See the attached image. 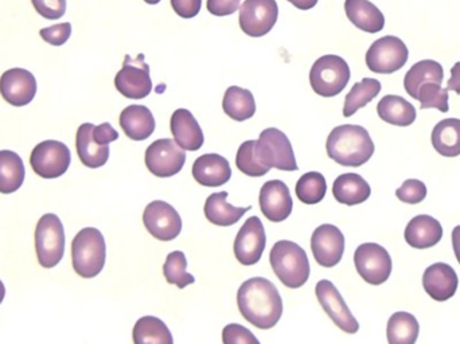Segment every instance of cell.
I'll return each instance as SVG.
<instances>
[{"label": "cell", "mask_w": 460, "mask_h": 344, "mask_svg": "<svg viewBox=\"0 0 460 344\" xmlns=\"http://www.w3.org/2000/svg\"><path fill=\"white\" fill-rule=\"evenodd\" d=\"M237 304L243 319L260 330L273 329L283 315L280 294L264 278L246 280L238 289Z\"/></svg>", "instance_id": "6da1fadb"}, {"label": "cell", "mask_w": 460, "mask_h": 344, "mask_svg": "<svg viewBox=\"0 0 460 344\" xmlns=\"http://www.w3.org/2000/svg\"><path fill=\"white\" fill-rule=\"evenodd\" d=\"M326 151L329 158L341 166L361 167L375 154V143L364 127L343 124L330 132Z\"/></svg>", "instance_id": "7a4b0ae2"}, {"label": "cell", "mask_w": 460, "mask_h": 344, "mask_svg": "<svg viewBox=\"0 0 460 344\" xmlns=\"http://www.w3.org/2000/svg\"><path fill=\"white\" fill-rule=\"evenodd\" d=\"M270 261L273 272L287 288H300L310 278L307 253L292 241H278L270 251Z\"/></svg>", "instance_id": "3957f363"}, {"label": "cell", "mask_w": 460, "mask_h": 344, "mask_svg": "<svg viewBox=\"0 0 460 344\" xmlns=\"http://www.w3.org/2000/svg\"><path fill=\"white\" fill-rule=\"evenodd\" d=\"M107 245L96 227L80 230L72 243L73 269L84 278H93L104 269Z\"/></svg>", "instance_id": "277c9868"}, {"label": "cell", "mask_w": 460, "mask_h": 344, "mask_svg": "<svg viewBox=\"0 0 460 344\" xmlns=\"http://www.w3.org/2000/svg\"><path fill=\"white\" fill-rule=\"evenodd\" d=\"M350 81V67L342 57L327 54L314 62L310 72L313 91L321 97L342 93Z\"/></svg>", "instance_id": "5b68a950"}, {"label": "cell", "mask_w": 460, "mask_h": 344, "mask_svg": "<svg viewBox=\"0 0 460 344\" xmlns=\"http://www.w3.org/2000/svg\"><path fill=\"white\" fill-rule=\"evenodd\" d=\"M35 251L38 262L46 269L57 267L64 259L65 230L56 214H45L35 227Z\"/></svg>", "instance_id": "8992f818"}, {"label": "cell", "mask_w": 460, "mask_h": 344, "mask_svg": "<svg viewBox=\"0 0 460 344\" xmlns=\"http://www.w3.org/2000/svg\"><path fill=\"white\" fill-rule=\"evenodd\" d=\"M256 158L262 166L280 172H297L294 150L287 135L278 128H267L260 134L254 147Z\"/></svg>", "instance_id": "52a82bcc"}, {"label": "cell", "mask_w": 460, "mask_h": 344, "mask_svg": "<svg viewBox=\"0 0 460 344\" xmlns=\"http://www.w3.org/2000/svg\"><path fill=\"white\" fill-rule=\"evenodd\" d=\"M410 58L407 45L400 38L386 35L372 43L367 53V65L370 72L392 75L402 69Z\"/></svg>", "instance_id": "ba28073f"}, {"label": "cell", "mask_w": 460, "mask_h": 344, "mask_svg": "<svg viewBox=\"0 0 460 344\" xmlns=\"http://www.w3.org/2000/svg\"><path fill=\"white\" fill-rule=\"evenodd\" d=\"M72 154L69 147L57 140H45L35 146L30 156L32 172L43 179H56L69 169Z\"/></svg>", "instance_id": "9c48e42d"}, {"label": "cell", "mask_w": 460, "mask_h": 344, "mask_svg": "<svg viewBox=\"0 0 460 344\" xmlns=\"http://www.w3.org/2000/svg\"><path fill=\"white\" fill-rule=\"evenodd\" d=\"M354 264L358 275L372 286H381L391 278V254L378 243L359 245L354 253Z\"/></svg>", "instance_id": "30bf717a"}, {"label": "cell", "mask_w": 460, "mask_h": 344, "mask_svg": "<svg viewBox=\"0 0 460 344\" xmlns=\"http://www.w3.org/2000/svg\"><path fill=\"white\" fill-rule=\"evenodd\" d=\"M186 153L172 139L155 140L146 150V166L158 178L177 175L185 166Z\"/></svg>", "instance_id": "8fae6325"}, {"label": "cell", "mask_w": 460, "mask_h": 344, "mask_svg": "<svg viewBox=\"0 0 460 344\" xmlns=\"http://www.w3.org/2000/svg\"><path fill=\"white\" fill-rule=\"evenodd\" d=\"M276 0H245L240 10V27L249 37L267 35L278 22Z\"/></svg>", "instance_id": "7c38bea8"}, {"label": "cell", "mask_w": 460, "mask_h": 344, "mask_svg": "<svg viewBox=\"0 0 460 344\" xmlns=\"http://www.w3.org/2000/svg\"><path fill=\"white\" fill-rule=\"evenodd\" d=\"M143 224L153 237L159 241H172L182 232V219L170 203L154 200L143 213Z\"/></svg>", "instance_id": "4fadbf2b"}, {"label": "cell", "mask_w": 460, "mask_h": 344, "mask_svg": "<svg viewBox=\"0 0 460 344\" xmlns=\"http://www.w3.org/2000/svg\"><path fill=\"white\" fill-rule=\"evenodd\" d=\"M115 86L124 97L131 100H142L153 91V81L150 77V66L143 61L140 54L137 61L126 57L123 67L116 75Z\"/></svg>", "instance_id": "5bb4252c"}, {"label": "cell", "mask_w": 460, "mask_h": 344, "mask_svg": "<svg viewBox=\"0 0 460 344\" xmlns=\"http://www.w3.org/2000/svg\"><path fill=\"white\" fill-rule=\"evenodd\" d=\"M265 243H267V237H265L264 225L260 221L259 216H251L238 230L235 237L234 245H233L235 259L245 267L257 264L264 253Z\"/></svg>", "instance_id": "9a60e30c"}, {"label": "cell", "mask_w": 460, "mask_h": 344, "mask_svg": "<svg viewBox=\"0 0 460 344\" xmlns=\"http://www.w3.org/2000/svg\"><path fill=\"white\" fill-rule=\"evenodd\" d=\"M316 297L321 303L324 313L330 316L332 323L342 330L346 334H357L359 323L346 305L345 300L341 296L340 291L329 280H321L316 284Z\"/></svg>", "instance_id": "2e32d148"}, {"label": "cell", "mask_w": 460, "mask_h": 344, "mask_svg": "<svg viewBox=\"0 0 460 344\" xmlns=\"http://www.w3.org/2000/svg\"><path fill=\"white\" fill-rule=\"evenodd\" d=\"M311 251L315 261L323 268L340 264L345 251V237L334 225L324 224L314 230Z\"/></svg>", "instance_id": "e0dca14e"}, {"label": "cell", "mask_w": 460, "mask_h": 344, "mask_svg": "<svg viewBox=\"0 0 460 344\" xmlns=\"http://www.w3.org/2000/svg\"><path fill=\"white\" fill-rule=\"evenodd\" d=\"M0 94L13 107H26L37 94V80L29 70L13 67L0 77Z\"/></svg>", "instance_id": "ac0fdd59"}, {"label": "cell", "mask_w": 460, "mask_h": 344, "mask_svg": "<svg viewBox=\"0 0 460 344\" xmlns=\"http://www.w3.org/2000/svg\"><path fill=\"white\" fill-rule=\"evenodd\" d=\"M260 208L262 216L270 222H283L291 216L294 200L288 186L284 181H268L260 190Z\"/></svg>", "instance_id": "d6986e66"}, {"label": "cell", "mask_w": 460, "mask_h": 344, "mask_svg": "<svg viewBox=\"0 0 460 344\" xmlns=\"http://www.w3.org/2000/svg\"><path fill=\"white\" fill-rule=\"evenodd\" d=\"M459 278L456 269L445 262H437L427 268L423 275L424 291L435 302H447L458 289Z\"/></svg>", "instance_id": "ffe728a7"}, {"label": "cell", "mask_w": 460, "mask_h": 344, "mask_svg": "<svg viewBox=\"0 0 460 344\" xmlns=\"http://www.w3.org/2000/svg\"><path fill=\"white\" fill-rule=\"evenodd\" d=\"M170 128L175 143L183 150L194 153L204 146V132L190 110H175L170 121Z\"/></svg>", "instance_id": "44dd1931"}, {"label": "cell", "mask_w": 460, "mask_h": 344, "mask_svg": "<svg viewBox=\"0 0 460 344\" xmlns=\"http://www.w3.org/2000/svg\"><path fill=\"white\" fill-rule=\"evenodd\" d=\"M404 237L411 248H434L442 240L443 227L434 216L423 214L408 222Z\"/></svg>", "instance_id": "7402d4cb"}, {"label": "cell", "mask_w": 460, "mask_h": 344, "mask_svg": "<svg viewBox=\"0 0 460 344\" xmlns=\"http://www.w3.org/2000/svg\"><path fill=\"white\" fill-rule=\"evenodd\" d=\"M193 176L201 186L220 187L228 183L232 178V169L224 156L207 154L194 162Z\"/></svg>", "instance_id": "603a6c76"}, {"label": "cell", "mask_w": 460, "mask_h": 344, "mask_svg": "<svg viewBox=\"0 0 460 344\" xmlns=\"http://www.w3.org/2000/svg\"><path fill=\"white\" fill-rule=\"evenodd\" d=\"M155 126L153 112L145 105H129L121 112L120 127L134 142L147 140L155 131Z\"/></svg>", "instance_id": "cb8c5ba5"}, {"label": "cell", "mask_w": 460, "mask_h": 344, "mask_svg": "<svg viewBox=\"0 0 460 344\" xmlns=\"http://www.w3.org/2000/svg\"><path fill=\"white\" fill-rule=\"evenodd\" d=\"M346 16L362 31L376 34L385 26V16L369 0H346Z\"/></svg>", "instance_id": "d4e9b609"}, {"label": "cell", "mask_w": 460, "mask_h": 344, "mask_svg": "<svg viewBox=\"0 0 460 344\" xmlns=\"http://www.w3.org/2000/svg\"><path fill=\"white\" fill-rule=\"evenodd\" d=\"M93 124L85 123L80 126L75 137L78 158L84 166L89 169H100L110 159V146H99L94 142Z\"/></svg>", "instance_id": "484cf974"}, {"label": "cell", "mask_w": 460, "mask_h": 344, "mask_svg": "<svg viewBox=\"0 0 460 344\" xmlns=\"http://www.w3.org/2000/svg\"><path fill=\"white\" fill-rule=\"evenodd\" d=\"M332 194L338 202L346 206L361 205L372 194L369 183L358 173H343L332 184Z\"/></svg>", "instance_id": "4316f807"}, {"label": "cell", "mask_w": 460, "mask_h": 344, "mask_svg": "<svg viewBox=\"0 0 460 344\" xmlns=\"http://www.w3.org/2000/svg\"><path fill=\"white\" fill-rule=\"evenodd\" d=\"M226 199H228L226 191L209 195L205 202V216L210 224L221 227L233 226L240 221L241 216H245L251 210V206L249 207H234L226 202Z\"/></svg>", "instance_id": "83f0119b"}, {"label": "cell", "mask_w": 460, "mask_h": 344, "mask_svg": "<svg viewBox=\"0 0 460 344\" xmlns=\"http://www.w3.org/2000/svg\"><path fill=\"white\" fill-rule=\"evenodd\" d=\"M381 120L396 127H408L415 123L416 110L411 102L400 96L383 97L377 105Z\"/></svg>", "instance_id": "f1b7e54d"}, {"label": "cell", "mask_w": 460, "mask_h": 344, "mask_svg": "<svg viewBox=\"0 0 460 344\" xmlns=\"http://www.w3.org/2000/svg\"><path fill=\"white\" fill-rule=\"evenodd\" d=\"M435 151L446 158L460 155V120L445 119L435 126L431 137Z\"/></svg>", "instance_id": "f546056e"}, {"label": "cell", "mask_w": 460, "mask_h": 344, "mask_svg": "<svg viewBox=\"0 0 460 344\" xmlns=\"http://www.w3.org/2000/svg\"><path fill=\"white\" fill-rule=\"evenodd\" d=\"M26 176L23 161L13 151H0V194H13L21 189Z\"/></svg>", "instance_id": "4dcf8cb0"}, {"label": "cell", "mask_w": 460, "mask_h": 344, "mask_svg": "<svg viewBox=\"0 0 460 344\" xmlns=\"http://www.w3.org/2000/svg\"><path fill=\"white\" fill-rule=\"evenodd\" d=\"M223 110L234 121L249 120L256 113L253 94L248 89L230 86L224 96Z\"/></svg>", "instance_id": "1f68e13d"}, {"label": "cell", "mask_w": 460, "mask_h": 344, "mask_svg": "<svg viewBox=\"0 0 460 344\" xmlns=\"http://www.w3.org/2000/svg\"><path fill=\"white\" fill-rule=\"evenodd\" d=\"M445 78V70L439 62L432 61V59H424V61L418 62L413 65L404 78L405 92L411 97L415 96L416 91L420 88L423 84L431 83H443Z\"/></svg>", "instance_id": "d6a6232c"}, {"label": "cell", "mask_w": 460, "mask_h": 344, "mask_svg": "<svg viewBox=\"0 0 460 344\" xmlns=\"http://www.w3.org/2000/svg\"><path fill=\"white\" fill-rule=\"evenodd\" d=\"M132 338L137 344H172V332L166 324L155 316H145L137 322L132 332Z\"/></svg>", "instance_id": "836d02e7"}, {"label": "cell", "mask_w": 460, "mask_h": 344, "mask_svg": "<svg viewBox=\"0 0 460 344\" xmlns=\"http://www.w3.org/2000/svg\"><path fill=\"white\" fill-rule=\"evenodd\" d=\"M420 334V326L415 316L408 313H396L388 322V342L391 344H413Z\"/></svg>", "instance_id": "e575fe53"}, {"label": "cell", "mask_w": 460, "mask_h": 344, "mask_svg": "<svg viewBox=\"0 0 460 344\" xmlns=\"http://www.w3.org/2000/svg\"><path fill=\"white\" fill-rule=\"evenodd\" d=\"M381 83L376 78H364L361 83L354 84L351 91L346 96L343 105V116L351 118L357 110L369 104L380 94Z\"/></svg>", "instance_id": "d590c367"}, {"label": "cell", "mask_w": 460, "mask_h": 344, "mask_svg": "<svg viewBox=\"0 0 460 344\" xmlns=\"http://www.w3.org/2000/svg\"><path fill=\"white\" fill-rule=\"evenodd\" d=\"M297 199L305 205H316L326 197L327 183L321 172H311L300 176L295 187Z\"/></svg>", "instance_id": "8d00e7d4"}, {"label": "cell", "mask_w": 460, "mask_h": 344, "mask_svg": "<svg viewBox=\"0 0 460 344\" xmlns=\"http://www.w3.org/2000/svg\"><path fill=\"white\" fill-rule=\"evenodd\" d=\"M164 273L167 283L177 286L180 289H185L190 284L196 283L194 276L188 273V259L181 251H172L167 256L164 265Z\"/></svg>", "instance_id": "74e56055"}, {"label": "cell", "mask_w": 460, "mask_h": 344, "mask_svg": "<svg viewBox=\"0 0 460 344\" xmlns=\"http://www.w3.org/2000/svg\"><path fill=\"white\" fill-rule=\"evenodd\" d=\"M413 99L420 101L421 110H429V108H437L440 112L447 113L450 110L448 105V89H443L442 84L426 83L416 91Z\"/></svg>", "instance_id": "f35d334b"}, {"label": "cell", "mask_w": 460, "mask_h": 344, "mask_svg": "<svg viewBox=\"0 0 460 344\" xmlns=\"http://www.w3.org/2000/svg\"><path fill=\"white\" fill-rule=\"evenodd\" d=\"M254 147H256V140H248V142L243 143L238 148L235 164H237V169L245 175L259 178V176L268 173L270 169L260 163L259 159L256 158Z\"/></svg>", "instance_id": "ab89813d"}, {"label": "cell", "mask_w": 460, "mask_h": 344, "mask_svg": "<svg viewBox=\"0 0 460 344\" xmlns=\"http://www.w3.org/2000/svg\"><path fill=\"white\" fill-rule=\"evenodd\" d=\"M396 197L408 205H419L427 198V186L418 179H408L396 190Z\"/></svg>", "instance_id": "60d3db41"}, {"label": "cell", "mask_w": 460, "mask_h": 344, "mask_svg": "<svg viewBox=\"0 0 460 344\" xmlns=\"http://www.w3.org/2000/svg\"><path fill=\"white\" fill-rule=\"evenodd\" d=\"M35 11L49 21L61 19L66 13V0H31Z\"/></svg>", "instance_id": "b9f144b4"}, {"label": "cell", "mask_w": 460, "mask_h": 344, "mask_svg": "<svg viewBox=\"0 0 460 344\" xmlns=\"http://www.w3.org/2000/svg\"><path fill=\"white\" fill-rule=\"evenodd\" d=\"M40 38L51 46H62L69 40L72 35V24L58 23L45 27L40 31Z\"/></svg>", "instance_id": "7bdbcfd3"}, {"label": "cell", "mask_w": 460, "mask_h": 344, "mask_svg": "<svg viewBox=\"0 0 460 344\" xmlns=\"http://www.w3.org/2000/svg\"><path fill=\"white\" fill-rule=\"evenodd\" d=\"M223 342L224 344H259V340L245 327L240 324H229L224 329Z\"/></svg>", "instance_id": "ee69618b"}, {"label": "cell", "mask_w": 460, "mask_h": 344, "mask_svg": "<svg viewBox=\"0 0 460 344\" xmlns=\"http://www.w3.org/2000/svg\"><path fill=\"white\" fill-rule=\"evenodd\" d=\"M172 5L181 18L190 19L199 15L202 0H172Z\"/></svg>", "instance_id": "f6af8a7d"}, {"label": "cell", "mask_w": 460, "mask_h": 344, "mask_svg": "<svg viewBox=\"0 0 460 344\" xmlns=\"http://www.w3.org/2000/svg\"><path fill=\"white\" fill-rule=\"evenodd\" d=\"M240 3L241 0H208V11L216 16L232 15L240 7Z\"/></svg>", "instance_id": "bcb514c9"}, {"label": "cell", "mask_w": 460, "mask_h": 344, "mask_svg": "<svg viewBox=\"0 0 460 344\" xmlns=\"http://www.w3.org/2000/svg\"><path fill=\"white\" fill-rule=\"evenodd\" d=\"M92 135H93L94 142L99 146H110V143L116 142L119 139L118 131L110 123L94 126Z\"/></svg>", "instance_id": "7dc6e473"}, {"label": "cell", "mask_w": 460, "mask_h": 344, "mask_svg": "<svg viewBox=\"0 0 460 344\" xmlns=\"http://www.w3.org/2000/svg\"><path fill=\"white\" fill-rule=\"evenodd\" d=\"M447 89L460 94V61L451 67V78L448 80Z\"/></svg>", "instance_id": "c3c4849f"}, {"label": "cell", "mask_w": 460, "mask_h": 344, "mask_svg": "<svg viewBox=\"0 0 460 344\" xmlns=\"http://www.w3.org/2000/svg\"><path fill=\"white\" fill-rule=\"evenodd\" d=\"M288 2L291 3L292 5H295V7L299 8V10L305 11L315 7L318 0H288Z\"/></svg>", "instance_id": "681fc988"}, {"label": "cell", "mask_w": 460, "mask_h": 344, "mask_svg": "<svg viewBox=\"0 0 460 344\" xmlns=\"http://www.w3.org/2000/svg\"><path fill=\"white\" fill-rule=\"evenodd\" d=\"M453 246L456 260H458L460 264V225L453 230Z\"/></svg>", "instance_id": "f907efd6"}, {"label": "cell", "mask_w": 460, "mask_h": 344, "mask_svg": "<svg viewBox=\"0 0 460 344\" xmlns=\"http://www.w3.org/2000/svg\"><path fill=\"white\" fill-rule=\"evenodd\" d=\"M5 296V287L4 284H3V281L0 280V304H2L3 300H4Z\"/></svg>", "instance_id": "816d5d0a"}, {"label": "cell", "mask_w": 460, "mask_h": 344, "mask_svg": "<svg viewBox=\"0 0 460 344\" xmlns=\"http://www.w3.org/2000/svg\"><path fill=\"white\" fill-rule=\"evenodd\" d=\"M145 2L147 3V4H158L161 0H145Z\"/></svg>", "instance_id": "f5cc1de1"}]
</instances>
